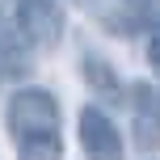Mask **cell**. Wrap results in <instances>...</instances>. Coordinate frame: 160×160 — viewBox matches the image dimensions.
I'll list each match as a JSON object with an SVG mask.
<instances>
[{"label": "cell", "mask_w": 160, "mask_h": 160, "mask_svg": "<svg viewBox=\"0 0 160 160\" xmlns=\"http://www.w3.org/2000/svg\"><path fill=\"white\" fill-rule=\"evenodd\" d=\"M4 122L17 143V160H63L59 101L47 88H17L4 105Z\"/></svg>", "instance_id": "cell-1"}, {"label": "cell", "mask_w": 160, "mask_h": 160, "mask_svg": "<svg viewBox=\"0 0 160 160\" xmlns=\"http://www.w3.org/2000/svg\"><path fill=\"white\" fill-rule=\"evenodd\" d=\"M76 135H80V148H84V160H122V135L114 127V118L97 105H84L76 118Z\"/></svg>", "instance_id": "cell-2"}, {"label": "cell", "mask_w": 160, "mask_h": 160, "mask_svg": "<svg viewBox=\"0 0 160 160\" xmlns=\"http://www.w3.org/2000/svg\"><path fill=\"white\" fill-rule=\"evenodd\" d=\"M17 25L30 47H55L63 38V8L55 0H17Z\"/></svg>", "instance_id": "cell-3"}, {"label": "cell", "mask_w": 160, "mask_h": 160, "mask_svg": "<svg viewBox=\"0 0 160 160\" xmlns=\"http://www.w3.org/2000/svg\"><path fill=\"white\" fill-rule=\"evenodd\" d=\"M84 13H93L110 34H135L148 21V0H72Z\"/></svg>", "instance_id": "cell-4"}, {"label": "cell", "mask_w": 160, "mask_h": 160, "mask_svg": "<svg viewBox=\"0 0 160 160\" xmlns=\"http://www.w3.org/2000/svg\"><path fill=\"white\" fill-rule=\"evenodd\" d=\"M135 139L143 148H156L160 143V97L152 88H139L135 93Z\"/></svg>", "instance_id": "cell-5"}, {"label": "cell", "mask_w": 160, "mask_h": 160, "mask_svg": "<svg viewBox=\"0 0 160 160\" xmlns=\"http://www.w3.org/2000/svg\"><path fill=\"white\" fill-rule=\"evenodd\" d=\"M21 42H30V38L21 34V25L0 21V72H13V76L30 72V55H25Z\"/></svg>", "instance_id": "cell-6"}, {"label": "cell", "mask_w": 160, "mask_h": 160, "mask_svg": "<svg viewBox=\"0 0 160 160\" xmlns=\"http://www.w3.org/2000/svg\"><path fill=\"white\" fill-rule=\"evenodd\" d=\"M84 76H88V84H93L97 93L118 97V76H114V68H110V63H101L97 55H84Z\"/></svg>", "instance_id": "cell-7"}, {"label": "cell", "mask_w": 160, "mask_h": 160, "mask_svg": "<svg viewBox=\"0 0 160 160\" xmlns=\"http://www.w3.org/2000/svg\"><path fill=\"white\" fill-rule=\"evenodd\" d=\"M148 63H152V72L160 76V25L152 30V38H148Z\"/></svg>", "instance_id": "cell-8"}]
</instances>
